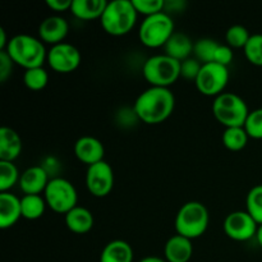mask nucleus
Listing matches in <instances>:
<instances>
[{
  "label": "nucleus",
  "instance_id": "aec40b11",
  "mask_svg": "<svg viewBox=\"0 0 262 262\" xmlns=\"http://www.w3.org/2000/svg\"><path fill=\"white\" fill-rule=\"evenodd\" d=\"M164 49H165L166 55L171 56L178 61H183L191 58V55L193 54L194 42L186 33L174 32V35L169 38Z\"/></svg>",
  "mask_w": 262,
  "mask_h": 262
},
{
  "label": "nucleus",
  "instance_id": "c85d7f7f",
  "mask_svg": "<svg viewBox=\"0 0 262 262\" xmlns=\"http://www.w3.org/2000/svg\"><path fill=\"white\" fill-rule=\"evenodd\" d=\"M251 37L250 31L247 30V27L242 25H233L228 28V31L225 32V41H227V45L230 48L235 49H245V46L247 45L248 40Z\"/></svg>",
  "mask_w": 262,
  "mask_h": 262
},
{
  "label": "nucleus",
  "instance_id": "6ab92c4d",
  "mask_svg": "<svg viewBox=\"0 0 262 262\" xmlns=\"http://www.w3.org/2000/svg\"><path fill=\"white\" fill-rule=\"evenodd\" d=\"M67 228L76 234H86L94 228L95 219L92 212L83 206H76L64 215Z\"/></svg>",
  "mask_w": 262,
  "mask_h": 262
},
{
  "label": "nucleus",
  "instance_id": "4468645a",
  "mask_svg": "<svg viewBox=\"0 0 262 262\" xmlns=\"http://www.w3.org/2000/svg\"><path fill=\"white\" fill-rule=\"evenodd\" d=\"M74 155L81 163L90 166L104 160L105 147L99 138L82 136L74 143Z\"/></svg>",
  "mask_w": 262,
  "mask_h": 262
},
{
  "label": "nucleus",
  "instance_id": "412c9836",
  "mask_svg": "<svg viewBox=\"0 0 262 262\" xmlns=\"http://www.w3.org/2000/svg\"><path fill=\"white\" fill-rule=\"evenodd\" d=\"M106 5V0H73L71 12L81 20L100 19Z\"/></svg>",
  "mask_w": 262,
  "mask_h": 262
},
{
  "label": "nucleus",
  "instance_id": "c9c22d12",
  "mask_svg": "<svg viewBox=\"0 0 262 262\" xmlns=\"http://www.w3.org/2000/svg\"><path fill=\"white\" fill-rule=\"evenodd\" d=\"M73 0H46V5L55 13H63L71 10Z\"/></svg>",
  "mask_w": 262,
  "mask_h": 262
},
{
  "label": "nucleus",
  "instance_id": "f03ea898",
  "mask_svg": "<svg viewBox=\"0 0 262 262\" xmlns=\"http://www.w3.org/2000/svg\"><path fill=\"white\" fill-rule=\"evenodd\" d=\"M5 51L13 63L27 69L42 67L48 59V50L45 43L35 36L20 33L9 38Z\"/></svg>",
  "mask_w": 262,
  "mask_h": 262
},
{
  "label": "nucleus",
  "instance_id": "9b49d317",
  "mask_svg": "<svg viewBox=\"0 0 262 262\" xmlns=\"http://www.w3.org/2000/svg\"><path fill=\"white\" fill-rule=\"evenodd\" d=\"M46 61L54 72L66 74L72 73L78 68L82 56L76 46L68 42H61L49 49Z\"/></svg>",
  "mask_w": 262,
  "mask_h": 262
},
{
  "label": "nucleus",
  "instance_id": "e433bc0d",
  "mask_svg": "<svg viewBox=\"0 0 262 262\" xmlns=\"http://www.w3.org/2000/svg\"><path fill=\"white\" fill-rule=\"evenodd\" d=\"M9 40L7 38V33H5L4 28H0V50H5L8 46Z\"/></svg>",
  "mask_w": 262,
  "mask_h": 262
},
{
  "label": "nucleus",
  "instance_id": "2eb2a0df",
  "mask_svg": "<svg viewBox=\"0 0 262 262\" xmlns=\"http://www.w3.org/2000/svg\"><path fill=\"white\" fill-rule=\"evenodd\" d=\"M49 182L48 170L41 165H33L20 174L18 184L25 194H41L45 192Z\"/></svg>",
  "mask_w": 262,
  "mask_h": 262
},
{
  "label": "nucleus",
  "instance_id": "f8f14e48",
  "mask_svg": "<svg viewBox=\"0 0 262 262\" xmlns=\"http://www.w3.org/2000/svg\"><path fill=\"white\" fill-rule=\"evenodd\" d=\"M86 187L95 197H106L114 187V171L105 160L90 165L86 173Z\"/></svg>",
  "mask_w": 262,
  "mask_h": 262
},
{
  "label": "nucleus",
  "instance_id": "a211bd4d",
  "mask_svg": "<svg viewBox=\"0 0 262 262\" xmlns=\"http://www.w3.org/2000/svg\"><path fill=\"white\" fill-rule=\"evenodd\" d=\"M22 138L10 127L0 128V161H12L19 158L22 152Z\"/></svg>",
  "mask_w": 262,
  "mask_h": 262
},
{
  "label": "nucleus",
  "instance_id": "ddd939ff",
  "mask_svg": "<svg viewBox=\"0 0 262 262\" xmlns=\"http://www.w3.org/2000/svg\"><path fill=\"white\" fill-rule=\"evenodd\" d=\"M69 32V25L66 18L58 14L49 15L45 19L41 20L38 26V38L43 43L54 46L64 42Z\"/></svg>",
  "mask_w": 262,
  "mask_h": 262
},
{
  "label": "nucleus",
  "instance_id": "473e14b6",
  "mask_svg": "<svg viewBox=\"0 0 262 262\" xmlns=\"http://www.w3.org/2000/svg\"><path fill=\"white\" fill-rule=\"evenodd\" d=\"M202 63H200L196 58H188L181 61V77L188 81H196L200 71H201Z\"/></svg>",
  "mask_w": 262,
  "mask_h": 262
},
{
  "label": "nucleus",
  "instance_id": "4c0bfd02",
  "mask_svg": "<svg viewBox=\"0 0 262 262\" xmlns=\"http://www.w3.org/2000/svg\"><path fill=\"white\" fill-rule=\"evenodd\" d=\"M140 262H168V261L163 257H159V256H146V257H143L142 260H140Z\"/></svg>",
  "mask_w": 262,
  "mask_h": 262
},
{
  "label": "nucleus",
  "instance_id": "7ed1b4c3",
  "mask_svg": "<svg viewBox=\"0 0 262 262\" xmlns=\"http://www.w3.org/2000/svg\"><path fill=\"white\" fill-rule=\"evenodd\" d=\"M137 18L138 13L133 7L132 0H113L107 2L100 23L109 35L124 36L133 30Z\"/></svg>",
  "mask_w": 262,
  "mask_h": 262
},
{
  "label": "nucleus",
  "instance_id": "f257e3e1",
  "mask_svg": "<svg viewBox=\"0 0 262 262\" xmlns=\"http://www.w3.org/2000/svg\"><path fill=\"white\" fill-rule=\"evenodd\" d=\"M176 97L170 89L148 87L138 95L133 105V112L138 120L146 124L163 123L173 114Z\"/></svg>",
  "mask_w": 262,
  "mask_h": 262
},
{
  "label": "nucleus",
  "instance_id": "5701e85b",
  "mask_svg": "<svg viewBox=\"0 0 262 262\" xmlns=\"http://www.w3.org/2000/svg\"><path fill=\"white\" fill-rule=\"evenodd\" d=\"M46 205L45 199L41 194H25L20 199V209L22 217L27 220H37L45 212Z\"/></svg>",
  "mask_w": 262,
  "mask_h": 262
},
{
  "label": "nucleus",
  "instance_id": "dca6fc26",
  "mask_svg": "<svg viewBox=\"0 0 262 262\" xmlns=\"http://www.w3.org/2000/svg\"><path fill=\"white\" fill-rule=\"evenodd\" d=\"M193 255L192 241L183 235H171L164 246V258L168 262H188Z\"/></svg>",
  "mask_w": 262,
  "mask_h": 262
},
{
  "label": "nucleus",
  "instance_id": "4be33fe9",
  "mask_svg": "<svg viewBox=\"0 0 262 262\" xmlns=\"http://www.w3.org/2000/svg\"><path fill=\"white\" fill-rule=\"evenodd\" d=\"M133 248L123 239H114L101 251L100 262H133Z\"/></svg>",
  "mask_w": 262,
  "mask_h": 262
},
{
  "label": "nucleus",
  "instance_id": "c756f323",
  "mask_svg": "<svg viewBox=\"0 0 262 262\" xmlns=\"http://www.w3.org/2000/svg\"><path fill=\"white\" fill-rule=\"evenodd\" d=\"M243 53L251 64L262 67V33L251 35L247 45L243 49Z\"/></svg>",
  "mask_w": 262,
  "mask_h": 262
},
{
  "label": "nucleus",
  "instance_id": "b1692460",
  "mask_svg": "<svg viewBox=\"0 0 262 262\" xmlns=\"http://www.w3.org/2000/svg\"><path fill=\"white\" fill-rule=\"evenodd\" d=\"M250 136L246 132L245 127L225 128L223 132V145L230 151H241L247 146Z\"/></svg>",
  "mask_w": 262,
  "mask_h": 262
},
{
  "label": "nucleus",
  "instance_id": "0eeeda50",
  "mask_svg": "<svg viewBox=\"0 0 262 262\" xmlns=\"http://www.w3.org/2000/svg\"><path fill=\"white\" fill-rule=\"evenodd\" d=\"M174 32V20L171 15L160 12L145 17L138 28V38L146 48H164Z\"/></svg>",
  "mask_w": 262,
  "mask_h": 262
},
{
  "label": "nucleus",
  "instance_id": "39448f33",
  "mask_svg": "<svg viewBox=\"0 0 262 262\" xmlns=\"http://www.w3.org/2000/svg\"><path fill=\"white\" fill-rule=\"evenodd\" d=\"M142 74L151 87L169 89L181 78V61L164 54H156L145 61Z\"/></svg>",
  "mask_w": 262,
  "mask_h": 262
},
{
  "label": "nucleus",
  "instance_id": "f3484780",
  "mask_svg": "<svg viewBox=\"0 0 262 262\" xmlns=\"http://www.w3.org/2000/svg\"><path fill=\"white\" fill-rule=\"evenodd\" d=\"M20 217V199L10 192H0V228L9 229Z\"/></svg>",
  "mask_w": 262,
  "mask_h": 262
},
{
  "label": "nucleus",
  "instance_id": "2f4dec72",
  "mask_svg": "<svg viewBox=\"0 0 262 262\" xmlns=\"http://www.w3.org/2000/svg\"><path fill=\"white\" fill-rule=\"evenodd\" d=\"M132 3L138 14H143L145 17L164 12L165 9L164 0H132Z\"/></svg>",
  "mask_w": 262,
  "mask_h": 262
},
{
  "label": "nucleus",
  "instance_id": "20e7f679",
  "mask_svg": "<svg viewBox=\"0 0 262 262\" xmlns=\"http://www.w3.org/2000/svg\"><path fill=\"white\" fill-rule=\"evenodd\" d=\"M209 223L210 215L207 207L202 202L189 201L182 205L176 216L174 225L177 234L192 241L205 234L209 228Z\"/></svg>",
  "mask_w": 262,
  "mask_h": 262
},
{
  "label": "nucleus",
  "instance_id": "9d476101",
  "mask_svg": "<svg viewBox=\"0 0 262 262\" xmlns=\"http://www.w3.org/2000/svg\"><path fill=\"white\" fill-rule=\"evenodd\" d=\"M224 233L235 242H246L256 237L258 224L247 211L238 210L227 215L223 223Z\"/></svg>",
  "mask_w": 262,
  "mask_h": 262
},
{
  "label": "nucleus",
  "instance_id": "1a4fd4ad",
  "mask_svg": "<svg viewBox=\"0 0 262 262\" xmlns=\"http://www.w3.org/2000/svg\"><path fill=\"white\" fill-rule=\"evenodd\" d=\"M228 82H229L228 67L220 66L217 63H207L202 64L201 71L194 83L202 95L216 97L224 92Z\"/></svg>",
  "mask_w": 262,
  "mask_h": 262
},
{
  "label": "nucleus",
  "instance_id": "7c9ffc66",
  "mask_svg": "<svg viewBox=\"0 0 262 262\" xmlns=\"http://www.w3.org/2000/svg\"><path fill=\"white\" fill-rule=\"evenodd\" d=\"M245 129L250 138L262 140V107L250 112L246 120Z\"/></svg>",
  "mask_w": 262,
  "mask_h": 262
},
{
  "label": "nucleus",
  "instance_id": "72a5a7b5",
  "mask_svg": "<svg viewBox=\"0 0 262 262\" xmlns=\"http://www.w3.org/2000/svg\"><path fill=\"white\" fill-rule=\"evenodd\" d=\"M13 60L5 50H0V82L4 83L13 71Z\"/></svg>",
  "mask_w": 262,
  "mask_h": 262
},
{
  "label": "nucleus",
  "instance_id": "cd10ccee",
  "mask_svg": "<svg viewBox=\"0 0 262 262\" xmlns=\"http://www.w3.org/2000/svg\"><path fill=\"white\" fill-rule=\"evenodd\" d=\"M23 82L26 87L32 91H40L46 87L49 82V73L43 67L27 69L23 74Z\"/></svg>",
  "mask_w": 262,
  "mask_h": 262
},
{
  "label": "nucleus",
  "instance_id": "423d86ee",
  "mask_svg": "<svg viewBox=\"0 0 262 262\" xmlns=\"http://www.w3.org/2000/svg\"><path fill=\"white\" fill-rule=\"evenodd\" d=\"M212 114L225 128L245 127L250 109L241 96L233 92H223L212 102Z\"/></svg>",
  "mask_w": 262,
  "mask_h": 262
},
{
  "label": "nucleus",
  "instance_id": "58836bf2",
  "mask_svg": "<svg viewBox=\"0 0 262 262\" xmlns=\"http://www.w3.org/2000/svg\"><path fill=\"white\" fill-rule=\"evenodd\" d=\"M256 239H257V243L262 248V225H258L257 233H256Z\"/></svg>",
  "mask_w": 262,
  "mask_h": 262
},
{
  "label": "nucleus",
  "instance_id": "bb28decb",
  "mask_svg": "<svg viewBox=\"0 0 262 262\" xmlns=\"http://www.w3.org/2000/svg\"><path fill=\"white\" fill-rule=\"evenodd\" d=\"M246 211L262 225V184L252 187L246 197Z\"/></svg>",
  "mask_w": 262,
  "mask_h": 262
},
{
  "label": "nucleus",
  "instance_id": "6e6552de",
  "mask_svg": "<svg viewBox=\"0 0 262 262\" xmlns=\"http://www.w3.org/2000/svg\"><path fill=\"white\" fill-rule=\"evenodd\" d=\"M43 199L48 207L58 214L66 215L72 209L78 206V193L76 187L68 179L60 177L50 179L43 192Z\"/></svg>",
  "mask_w": 262,
  "mask_h": 262
},
{
  "label": "nucleus",
  "instance_id": "f704fd0d",
  "mask_svg": "<svg viewBox=\"0 0 262 262\" xmlns=\"http://www.w3.org/2000/svg\"><path fill=\"white\" fill-rule=\"evenodd\" d=\"M233 58H234L233 49L230 48V46L220 43L219 48H217V50H216V54H215L214 63L220 64V66L228 67L233 61Z\"/></svg>",
  "mask_w": 262,
  "mask_h": 262
},
{
  "label": "nucleus",
  "instance_id": "393cba45",
  "mask_svg": "<svg viewBox=\"0 0 262 262\" xmlns=\"http://www.w3.org/2000/svg\"><path fill=\"white\" fill-rule=\"evenodd\" d=\"M220 43L217 41L212 40V38L205 37L200 38L194 42L193 49V55L200 63L207 64V63H214L215 60V54H216L217 48Z\"/></svg>",
  "mask_w": 262,
  "mask_h": 262
},
{
  "label": "nucleus",
  "instance_id": "a878e982",
  "mask_svg": "<svg viewBox=\"0 0 262 262\" xmlns=\"http://www.w3.org/2000/svg\"><path fill=\"white\" fill-rule=\"evenodd\" d=\"M20 174L12 161H0V192H9L19 183Z\"/></svg>",
  "mask_w": 262,
  "mask_h": 262
}]
</instances>
